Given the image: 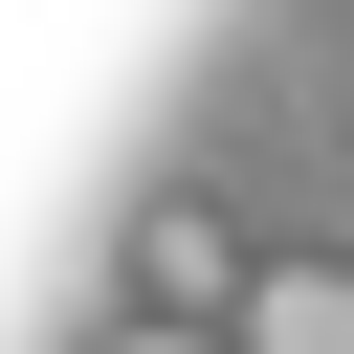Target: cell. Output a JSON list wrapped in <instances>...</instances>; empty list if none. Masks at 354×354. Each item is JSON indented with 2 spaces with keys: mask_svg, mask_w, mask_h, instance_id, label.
I'll use <instances>...</instances> for the list:
<instances>
[{
  "mask_svg": "<svg viewBox=\"0 0 354 354\" xmlns=\"http://www.w3.org/2000/svg\"><path fill=\"white\" fill-rule=\"evenodd\" d=\"M243 354H354V266H266L243 288Z\"/></svg>",
  "mask_w": 354,
  "mask_h": 354,
  "instance_id": "7a4b0ae2",
  "label": "cell"
},
{
  "mask_svg": "<svg viewBox=\"0 0 354 354\" xmlns=\"http://www.w3.org/2000/svg\"><path fill=\"white\" fill-rule=\"evenodd\" d=\"M243 288H266V266L221 243V199H155V221H133V310H155V332H243Z\"/></svg>",
  "mask_w": 354,
  "mask_h": 354,
  "instance_id": "6da1fadb",
  "label": "cell"
},
{
  "mask_svg": "<svg viewBox=\"0 0 354 354\" xmlns=\"http://www.w3.org/2000/svg\"><path fill=\"white\" fill-rule=\"evenodd\" d=\"M88 354H243V332H155V310H133V332H88Z\"/></svg>",
  "mask_w": 354,
  "mask_h": 354,
  "instance_id": "3957f363",
  "label": "cell"
}]
</instances>
